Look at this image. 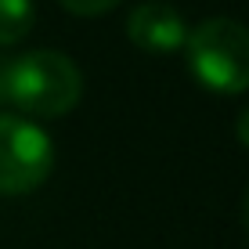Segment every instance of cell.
<instances>
[{
  "instance_id": "cell-1",
  "label": "cell",
  "mask_w": 249,
  "mask_h": 249,
  "mask_svg": "<svg viewBox=\"0 0 249 249\" xmlns=\"http://www.w3.org/2000/svg\"><path fill=\"white\" fill-rule=\"evenodd\" d=\"M83 76L62 51H29L4 65L0 98H7L25 119H58L80 105Z\"/></svg>"
},
{
  "instance_id": "cell-2",
  "label": "cell",
  "mask_w": 249,
  "mask_h": 249,
  "mask_svg": "<svg viewBox=\"0 0 249 249\" xmlns=\"http://www.w3.org/2000/svg\"><path fill=\"white\" fill-rule=\"evenodd\" d=\"M184 54L192 76L213 94L249 90V29L235 18H206L188 29Z\"/></svg>"
},
{
  "instance_id": "cell-3",
  "label": "cell",
  "mask_w": 249,
  "mask_h": 249,
  "mask_svg": "<svg viewBox=\"0 0 249 249\" xmlns=\"http://www.w3.org/2000/svg\"><path fill=\"white\" fill-rule=\"evenodd\" d=\"M54 170V144L44 126L0 112V195H29Z\"/></svg>"
},
{
  "instance_id": "cell-4",
  "label": "cell",
  "mask_w": 249,
  "mask_h": 249,
  "mask_svg": "<svg viewBox=\"0 0 249 249\" xmlns=\"http://www.w3.org/2000/svg\"><path fill=\"white\" fill-rule=\"evenodd\" d=\"M126 36L144 54H174V51L184 47L188 25H184V15L174 4L144 0L126 15Z\"/></svg>"
},
{
  "instance_id": "cell-5",
  "label": "cell",
  "mask_w": 249,
  "mask_h": 249,
  "mask_svg": "<svg viewBox=\"0 0 249 249\" xmlns=\"http://www.w3.org/2000/svg\"><path fill=\"white\" fill-rule=\"evenodd\" d=\"M33 0H0V47H11L33 29Z\"/></svg>"
},
{
  "instance_id": "cell-6",
  "label": "cell",
  "mask_w": 249,
  "mask_h": 249,
  "mask_svg": "<svg viewBox=\"0 0 249 249\" xmlns=\"http://www.w3.org/2000/svg\"><path fill=\"white\" fill-rule=\"evenodd\" d=\"M58 4H62L65 11L80 15V18H94V15H105V11H112V7L119 4V0H58Z\"/></svg>"
},
{
  "instance_id": "cell-7",
  "label": "cell",
  "mask_w": 249,
  "mask_h": 249,
  "mask_svg": "<svg viewBox=\"0 0 249 249\" xmlns=\"http://www.w3.org/2000/svg\"><path fill=\"white\" fill-rule=\"evenodd\" d=\"M235 130H238V141H242V144H246V148H249V108H246V112H242V116H238V123H235Z\"/></svg>"
},
{
  "instance_id": "cell-8",
  "label": "cell",
  "mask_w": 249,
  "mask_h": 249,
  "mask_svg": "<svg viewBox=\"0 0 249 249\" xmlns=\"http://www.w3.org/2000/svg\"><path fill=\"white\" fill-rule=\"evenodd\" d=\"M242 228H246V235H249V188H246V195H242Z\"/></svg>"
}]
</instances>
